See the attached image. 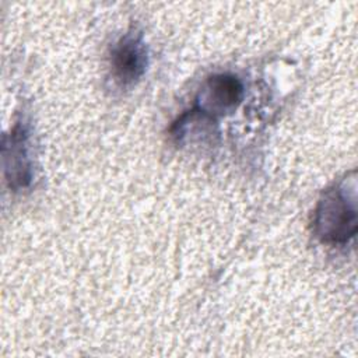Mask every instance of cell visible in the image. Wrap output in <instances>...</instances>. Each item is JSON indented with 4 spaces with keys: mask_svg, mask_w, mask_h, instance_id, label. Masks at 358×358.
<instances>
[{
    "mask_svg": "<svg viewBox=\"0 0 358 358\" xmlns=\"http://www.w3.org/2000/svg\"><path fill=\"white\" fill-rule=\"evenodd\" d=\"M313 231L326 243H345L357 232L355 196L340 186L327 189L315 210Z\"/></svg>",
    "mask_w": 358,
    "mask_h": 358,
    "instance_id": "6da1fadb",
    "label": "cell"
},
{
    "mask_svg": "<svg viewBox=\"0 0 358 358\" xmlns=\"http://www.w3.org/2000/svg\"><path fill=\"white\" fill-rule=\"evenodd\" d=\"M147 63V48L140 32L126 34L112 49V76L122 87L136 84L145 73Z\"/></svg>",
    "mask_w": 358,
    "mask_h": 358,
    "instance_id": "7a4b0ae2",
    "label": "cell"
},
{
    "mask_svg": "<svg viewBox=\"0 0 358 358\" xmlns=\"http://www.w3.org/2000/svg\"><path fill=\"white\" fill-rule=\"evenodd\" d=\"M243 87L231 74H215L207 78L197 98L196 110L207 117L232 112L242 101Z\"/></svg>",
    "mask_w": 358,
    "mask_h": 358,
    "instance_id": "3957f363",
    "label": "cell"
},
{
    "mask_svg": "<svg viewBox=\"0 0 358 358\" xmlns=\"http://www.w3.org/2000/svg\"><path fill=\"white\" fill-rule=\"evenodd\" d=\"M4 165L10 185L24 187L31 180V168L27 152V131L17 126L10 136V143L4 141Z\"/></svg>",
    "mask_w": 358,
    "mask_h": 358,
    "instance_id": "277c9868",
    "label": "cell"
}]
</instances>
